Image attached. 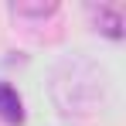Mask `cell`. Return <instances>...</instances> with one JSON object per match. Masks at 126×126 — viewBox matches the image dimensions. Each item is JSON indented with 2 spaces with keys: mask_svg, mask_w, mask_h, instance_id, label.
<instances>
[{
  "mask_svg": "<svg viewBox=\"0 0 126 126\" xmlns=\"http://www.w3.org/2000/svg\"><path fill=\"white\" fill-rule=\"evenodd\" d=\"M51 95L62 106V112H89L106 95V75L99 65L85 58H68L51 79Z\"/></svg>",
  "mask_w": 126,
  "mask_h": 126,
  "instance_id": "cell-1",
  "label": "cell"
},
{
  "mask_svg": "<svg viewBox=\"0 0 126 126\" xmlns=\"http://www.w3.org/2000/svg\"><path fill=\"white\" fill-rule=\"evenodd\" d=\"M0 119L7 126H21L24 123V102L17 95V89L7 82H0Z\"/></svg>",
  "mask_w": 126,
  "mask_h": 126,
  "instance_id": "cell-2",
  "label": "cell"
},
{
  "mask_svg": "<svg viewBox=\"0 0 126 126\" xmlns=\"http://www.w3.org/2000/svg\"><path fill=\"white\" fill-rule=\"evenodd\" d=\"M95 14V21H102V34H109V38H123V17L116 14V10H109V7H99V10H92Z\"/></svg>",
  "mask_w": 126,
  "mask_h": 126,
  "instance_id": "cell-3",
  "label": "cell"
},
{
  "mask_svg": "<svg viewBox=\"0 0 126 126\" xmlns=\"http://www.w3.org/2000/svg\"><path fill=\"white\" fill-rule=\"evenodd\" d=\"M55 10H58V3H10V14H17V17H48Z\"/></svg>",
  "mask_w": 126,
  "mask_h": 126,
  "instance_id": "cell-4",
  "label": "cell"
}]
</instances>
